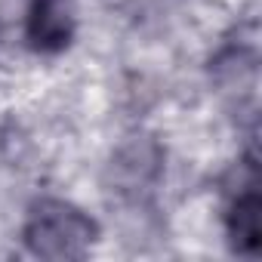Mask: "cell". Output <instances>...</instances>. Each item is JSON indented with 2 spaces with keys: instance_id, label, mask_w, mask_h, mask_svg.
Here are the masks:
<instances>
[{
  "instance_id": "6da1fadb",
  "label": "cell",
  "mask_w": 262,
  "mask_h": 262,
  "mask_svg": "<svg viewBox=\"0 0 262 262\" xmlns=\"http://www.w3.org/2000/svg\"><path fill=\"white\" fill-rule=\"evenodd\" d=\"M22 237L40 259H83L99 241V225L71 201L43 198L28 210Z\"/></svg>"
},
{
  "instance_id": "7a4b0ae2",
  "label": "cell",
  "mask_w": 262,
  "mask_h": 262,
  "mask_svg": "<svg viewBox=\"0 0 262 262\" xmlns=\"http://www.w3.org/2000/svg\"><path fill=\"white\" fill-rule=\"evenodd\" d=\"M77 31L74 0H28L25 40L40 56H59L71 47Z\"/></svg>"
},
{
  "instance_id": "3957f363",
  "label": "cell",
  "mask_w": 262,
  "mask_h": 262,
  "mask_svg": "<svg viewBox=\"0 0 262 262\" xmlns=\"http://www.w3.org/2000/svg\"><path fill=\"white\" fill-rule=\"evenodd\" d=\"M225 234L234 253L256 256L262 247V194L256 176L231 198L225 213Z\"/></svg>"
}]
</instances>
